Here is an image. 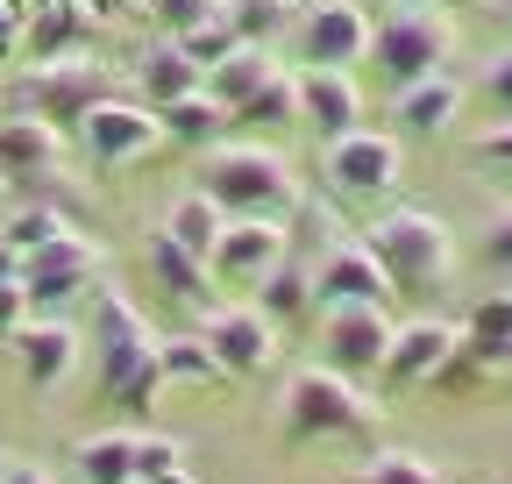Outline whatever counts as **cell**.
I'll list each match as a JSON object with an SVG mask.
<instances>
[{
  "instance_id": "obj_1",
  "label": "cell",
  "mask_w": 512,
  "mask_h": 484,
  "mask_svg": "<svg viewBox=\"0 0 512 484\" xmlns=\"http://www.w3.org/2000/svg\"><path fill=\"white\" fill-rule=\"evenodd\" d=\"M200 193L235 221V214H256V221H292L299 214V178L278 150L264 143H214L200 157Z\"/></svg>"
},
{
  "instance_id": "obj_2",
  "label": "cell",
  "mask_w": 512,
  "mask_h": 484,
  "mask_svg": "<svg viewBox=\"0 0 512 484\" xmlns=\"http://www.w3.org/2000/svg\"><path fill=\"white\" fill-rule=\"evenodd\" d=\"M370 257L384 264V278H392L399 292H441L448 271H456V235L441 228V214L427 207H384L370 228Z\"/></svg>"
},
{
  "instance_id": "obj_3",
  "label": "cell",
  "mask_w": 512,
  "mask_h": 484,
  "mask_svg": "<svg viewBox=\"0 0 512 484\" xmlns=\"http://www.w3.org/2000/svg\"><path fill=\"white\" fill-rule=\"evenodd\" d=\"M377 428V399L328 371V363H313V371H299L285 385V435L292 442H349V435H370Z\"/></svg>"
},
{
  "instance_id": "obj_4",
  "label": "cell",
  "mask_w": 512,
  "mask_h": 484,
  "mask_svg": "<svg viewBox=\"0 0 512 484\" xmlns=\"http://www.w3.org/2000/svg\"><path fill=\"white\" fill-rule=\"evenodd\" d=\"M448 57H456V22H448L441 8H406V15L370 22V65L392 79V86L434 79Z\"/></svg>"
},
{
  "instance_id": "obj_5",
  "label": "cell",
  "mask_w": 512,
  "mask_h": 484,
  "mask_svg": "<svg viewBox=\"0 0 512 484\" xmlns=\"http://www.w3.org/2000/svg\"><path fill=\"white\" fill-rule=\"evenodd\" d=\"M79 150H86V164H100V171H128V164H143V157L164 150V121H157L150 100L107 93V100L79 121Z\"/></svg>"
},
{
  "instance_id": "obj_6",
  "label": "cell",
  "mask_w": 512,
  "mask_h": 484,
  "mask_svg": "<svg viewBox=\"0 0 512 484\" xmlns=\"http://www.w3.org/2000/svg\"><path fill=\"white\" fill-rule=\"evenodd\" d=\"M107 93H114V79L93 65V57H43V65H29L22 86H15V100L29 114H43V121L57 114V129H79Z\"/></svg>"
},
{
  "instance_id": "obj_7",
  "label": "cell",
  "mask_w": 512,
  "mask_h": 484,
  "mask_svg": "<svg viewBox=\"0 0 512 484\" xmlns=\"http://www.w3.org/2000/svg\"><path fill=\"white\" fill-rule=\"evenodd\" d=\"M93 278H100V242L79 235V228H64L57 242H43V250L22 257V285H29V307L36 314L79 307V299L93 292Z\"/></svg>"
},
{
  "instance_id": "obj_8",
  "label": "cell",
  "mask_w": 512,
  "mask_h": 484,
  "mask_svg": "<svg viewBox=\"0 0 512 484\" xmlns=\"http://www.w3.org/2000/svg\"><path fill=\"white\" fill-rule=\"evenodd\" d=\"M399 171H406L399 136L349 129L335 143H320V178H328V193H342V200H384L399 186Z\"/></svg>"
},
{
  "instance_id": "obj_9",
  "label": "cell",
  "mask_w": 512,
  "mask_h": 484,
  "mask_svg": "<svg viewBox=\"0 0 512 484\" xmlns=\"http://www.w3.org/2000/svg\"><path fill=\"white\" fill-rule=\"evenodd\" d=\"M292 57L299 65H342L356 72L370 57V15L363 0H299L292 15Z\"/></svg>"
},
{
  "instance_id": "obj_10",
  "label": "cell",
  "mask_w": 512,
  "mask_h": 484,
  "mask_svg": "<svg viewBox=\"0 0 512 484\" xmlns=\"http://www.w3.org/2000/svg\"><path fill=\"white\" fill-rule=\"evenodd\" d=\"M292 257V228L285 221H256V214H235L228 228H221V242H214V257H207V271L221 278V285H264L278 264Z\"/></svg>"
},
{
  "instance_id": "obj_11",
  "label": "cell",
  "mask_w": 512,
  "mask_h": 484,
  "mask_svg": "<svg viewBox=\"0 0 512 484\" xmlns=\"http://www.w3.org/2000/svg\"><path fill=\"white\" fill-rule=\"evenodd\" d=\"M392 314L384 307H328V328H320V356L342 378H377L384 356H392Z\"/></svg>"
},
{
  "instance_id": "obj_12",
  "label": "cell",
  "mask_w": 512,
  "mask_h": 484,
  "mask_svg": "<svg viewBox=\"0 0 512 484\" xmlns=\"http://www.w3.org/2000/svg\"><path fill=\"white\" fill-rule=\"evenodd\" d=\"M8 349H15V363H22V385H29V392H57L64 378L79 371L86 335H79V321H64V314H29V321L8 335Z\"/></svg>"
},
{
  "instance_id": "obj_13",
  "label": "cell",
  "mask_w": 512,
  "mask_h": 484,
  "mask_svg": "<svg viewBox=\"0 0 512 484\" xmlns=\"http://www.w3.org/2000/svg\"><path fill=\"white\" fill-rule=\"evenodd\" d=\"M93 342H100V392H114V385H128L143 371V363L157 356V335H150V321L128 307L121 292H100L93 299Z\"/></svg>"
},
{
  "instance_id": "obj_14",
  "label": "cell",
  "mask_w": 512,
  "mask_h": 484,
  "mask_svg": "<svg viewBox=\"0 0 512 484\" xmlns=\"http://www.w3.org/2000/svg\"><path fill=\"white\" fill-rule=\"evenodd\" d=\"M384 292H392V278H384V264L370 257V242H328V250L313 257L320 314L328 307H384Z\"/></svg>"
},
{
  "instance_id": "obj_15",
  "label": "cell",
  "mask_w": 512,
  "mask_h": 484,
  "mask_svg": "<svg viewBox=\"0 0 512 484\" xmlns=\"http://www.w3.org/2000/svg\"><path fill=\"white\" fill-rule=\"evenodd\" d=\"M200 342L214 349V363L228 378H256V371H271V363H278V328L256 307H214L207 328H200Z\"/></svg>"
},
{
  "instance_id": "obj_16",
  "label": "cell",
  "mask_w": 512,
  "mask_h": 484,
  "mask_svg": "<svg viewBox=\"0 0 512 484\" xmlns=\"http://www.w3.org/2000/svg\"><path fill=\"white\" fill-rule=\"evenodd\" d=\"M292 86H299V121H306L320 143L363 129V86H356L342 65H299Z\"/></svg>"
},
{
  "instance_id": "obj_17",
  "label": "cell",
  "mask_w": 512,
  "mask_h": 484,
  "mask_svg": "<svg viewBox=\"0 0 512 484\" xmlns=\"http://www.w3.org/2000/svg\"><path fill=\"white\" fill-rule=\"evenodd\" d=\"M456 342H463V328H448V321H434V314H420V321H399V335H392V356H384V385H406V392H427L434 378H441V363L456 356Z\"/></svg>"
},
{
  "instance_id": "obj_18",
  "label": "cell",
  "mask_w": 512,
  "mask_h": 484,
  "mask_svg": "<svg viewBox=\"0 0 512 484\" xmlns=\"http://www.w3.org/2000/svg\"><path fill=\"white\" fill-rule=\"evenodd\" d=\"M64 171V136L43 114H8L0 121V178L8 186H50Z\"/></svg>"
},
{
  "instance_id": "obj_19",
  "label": "cell",
  "mask_w": 512,
  "mask_h": 484,
  "mask_svg": "<svg viewBox=\"0 0 512 484\" xmlns=\"http://www.w3.org/2000/svg\"><path fill=\"white\" fill-rule=\"evenodd\" d=\"M93 8H79V0H29V22H22V50L36 57H79V43L93 36Z\"/></svg>"
},
{
  "instance_id": "obj_20",
  "label": "cell",
  "mask_w": 512,
  "mask_h": 484,
  "mask_svg": "<svg viewBox=\"0 0 512 484\" xmlns=\"http://www.w3.org/2000/svg\"><path fill=\"white\" fill-rule=\"evenodd\" d=\"M392 114H399V136H448V129H456V114H463V86L448 72L392 86Z\"/></svg>"
},
{
  "instance_id": "obj_21",
  "label": "cell",
  "mask_w": 512,
  "mask_h": 484,
  "mask_svg": "<svg viewBox=\"0 0 512 484\" xmlns=\"http://www.w3.org/2000/svg\"><path fill=\"white\" fill-rule=\"evenodd\" d=\"M157 121H164V143H178V150H214V143H228V129H235V114L200 86V93H185V100H171V107H157Z\"/></svg>"
},
{
  "instance_id": "obj_22",
  "label": "cell",
  "mask_w": 512,
  "mask_h": 484,
  "mask_svg": "<svg viewBox=\"0 0 512 484\" xmlns=\"http://www.w3.org/2000/svg\"><path fill=\"white\" fill-rule=\"evenodd\" d=\"M271 79H278V57H271V50H256V43H235V50L221 57V65L207 72V93H214V100L235 114L249 93H264Z\"/></svg>"
},
{
  "instance_id": "obj_23",
  "label": "cell",
  "mask_w": 512,
  "mask_h": 484,
  "mask_svg": "<svg viewBox=\"0 0 512 484\" xmlns=\"http://www.w3.org/2000/svg\"><path fill=\"white\" fill-rule=\"evenodd\" d=\"M136 79H143V100H150V107H171V100H185V93H200V86H207V72L178 50V36L157 43V50H143Z\"/></svg>"
},
{
  "instance_id": "obj_24",
  "label": "cell",
  "mask_w": 512,
  "mask_h": 484,
  "mask_svg": "<svg viewBox=\"0 0 512 484\" xmlns=\"http://www.w3.org/2000/svg\"><path fill=\"white\" fill-rule=\"evenodd\" d=\"M320 307V299H313V264H278L264 285H256V314H264L271 328H292V321H306Z\"/></svg>"
},
{
  "instance_id": "obj_25",
  "label": "cell",
  "mask_w": 512,
  "mask_h": 484,
  "mask_svg": "<svg viewBox=\"0 0 512 484\" xmlns=\"http://www.w3.org/2000/svg\"><path fill=\"white\" fill-rule=\"evenodd\" d=\"M86 484H136V428H100L72 449Z\"/></svg>"
},
{
  "instance_id": "obj_26",
  "label": "cell",
  "mask_w": 512,
  "mask_h": 484,
  "mask_svg": "<svg viewBox=\"0 0 512 484\" xmlns=\"http://www.w3.org/2000/svg\"><path fill=\"white\" fill-rule=\"evenodd\" d=\"M463 342L505 378V363H512V292H484L477 299V307L463 314Z\"/></svg>"
},
{
  "instance_id": "obj_27",
  "label": "cell",
  "mask_w": 512,
  "mask_h": 484,
  "mask_svg": "<svg viewBox=\"0 0 512 484\" xmlns=\"http://www.w3.org/2000/svg\"><path fill=\"white\" fill-rule=\"evenodd\" d=\"M299 15V0H221V22L235 43H256V50H271Z\"/></svg>"
},
{
  "instance_id": "obj_28",
  "label": "cell",
  "mask_w": 512,
  "mask_h": 484,
  "mask_svg": "<svg viewBox=\"0 0 512 484\" xmlns=\"http://www.w3.org/2000/svg\"><path fill=\"white\" fill-rule=\"evenodd\" d=\"M221 228H228V214L207 200V193H185L171 214H164V235L178 242V250H192V257H214V242H221Z\"/></svg>"
},
{
  "instance_id": "obj_29",
  "label": "cell",
  "mask_w": 512,
  "mask_h": 484,
  "mask_svg": "<svg viewBox=\"0 0 512 484\" xmlns=\"http://www.w3.org/2000/svg\"><path fill=\"white\" fill-rule=\"evenodd\" d=\"M150 271H157V285H164V292H178V299H207V285H214L207 257H192V250H178V242H171L164 228L150 235Z\"/></svg>"
},
{
  "instance_id": "obj_30",
  "label": "cell",
  "mask_w": 512,
  "mask_h": 484,
  "mask_svg": "<svg viewBox=\"0 0 512 484\" xmlns=\"http://www.w3.org/2000/svg\"><path fill=\"white\" fill-rule=\"evenodd\" d=\"M157 363H164V385H221L228 371L214 363V349L200 335H178V342H157Z\"/></svg>"
},
{
  "instance_id": "obj_31",
  "label": "cell",
  "mask_w": 512,
  "mask_h": 484,
  "mask_svg": "<svg viewBox=\"0 0 512 484\" xmlns=\"http://www.w3.org/2000/svg\"><path fill=\"white\" fill-rule=\"evenodd\" d=\"M285 121H299V86H292V72H278L264 93H249V100L235 107V129H285Z\"/></svg>"
},
{
  "instance_id": "obj_32",
  "label": "cell",
  "mask_w": 512,
  "mask_h": 484,
  "mask_svg": "<svg viewBox=\"0 0 512 484\" xmlns=\"http://www.w3.org/2000/svg\"><path fill=\"white\" fill-rule=\"evenodd\" d=\"M356 484H448V477H441L420 449H377V456H363Z\"/></svg>"
},
{
  "instance_id": "obj_33",
  "label": "cell",
  "mask_w": 512,
  "mask_h": 484,
  "mask_svg": "<svg viewBox=\"0 0 512 484\" xmlns=\"http://www.w3.org/2000/svg\"><path fill=\"white\" fill-rule=\"evenodd\" d=\"M64 228H72V221H64L57 207H22L8 228H0V242H8L15 257H29V250H43V242H57Z\"/></svg>"
},
{
  "instance_id": "obj_34",
  "label": "cell",
  "mask_w": 512,
  "mask_h": 484,
  "mask_svg": "<svg viewBox=\"0 0 512 484\" xmlns=\"http://www.w3.org/2000/svg\"><path fill=\"white\" fill-rule=\"evenodd\" d=\"M178 50H185V57H192L200 72H214L221 57L235 50V36H228V22H221V15H207V22H192V29L178 36Z\"/></svg>"
},
{
  "instance_id": "obj_35",
  "label": "cell",
  "mask_w": 512,
  "mask_h": 484,
  "mask_svg": "<svg viewBox=\"0 0 512 484\" xmlns=\"http://www.w3.org/2000/svg\"><path fill=\"white\" fill-rule=\"evenodd\" d=\"M107 399H121V413H128V420H150V413H157V399H164V363L150 356L143 371L128 378V385H114Z\"/></svg>"
},
{
  "instance_id": "obj_36",
  "label": "cell",
  "mask_w": 512,
  "mask_h": 484,
  "mask_svg": "<svg viewBox=\"0 0 512 484\" xmlns=\"http://www.w3.org/2000/svg\"><path fill=\"white\" fill-rule=\"evenodd\" d=\"M164 470H185V442L178 435H136V484L164 477Z\"/></svg>"
},
{
  "instance_id": "obj_37",
  "label": "cell",
  "mask_w": 512,
  "mask_h": 484,
  "mask_svg": "<svg viewBox=\"0 0 512 484\" xmlns=\"http://www.w3.org/2000/svg\"><path fill=\"white\" fill-rule=\"evenodd\" d=\"M477 250H484V264H491V271H505V278H512V207H491V214H484Z\"/></svg>"
},
{
  "instance_id": "obj_38",
  "label": "cell",
  "mask_w": 512,
  "mask_h": 484,
  "mask_svg": "<svg viewBox=\"0 0 512 484\" xmlns=\"http://www.w3.org/2000/svg\"><path fill=\"white\" fill-rule=\"evenodd\" d=\"M477 93L491 100V114H498V121L512 114V43H505L498 57H484V79H477Z\"/></svg>"
},
{
  "instance_id": "obj_39",
  "label": "cell",
  "mask_w": 512,
  "mask_h": 484,
  "mask_svg": "<svg viewBox=\"0 0 512 484\" xmlns=\"http://www.w3.org/2000/svg\"><path fill=\"white\" fill-rule=\"evenodd\" d=\"M29 314H36V307H29V285H22V278H0V342H8Z\"/></svg>"
},
{
  "instance_id": "obj_40",
  "label": "cell",
  "mask_w": 512,
  "mask_h": 484,
  "mask_svg": "<svg viewBox=\"0 0 512 484\" xmlns=\"http://www.w3.org/2000/svg\"><path fill=\"white\" fill-rule=\"evenodd\" d=\"M150 8L171 22V36H185L192 22H207V15H221V0H150Z\"/></svg>"
},
{
  "instance_id": "obj_41",
  "label": "cell",
  "mask_w": 512,
  "mask_h": 484,
  "mask_svg": "<svg viewBox=\"0 0 512 484\" xmlns=\"http://www.w3.org/2000/svg\"><path fill=\"white\" fill-rule=\"evenodd\" d=\"M477 157H484L491 171H512V114H505V121H491V129L477 136Z\"/></svg>"
},
{
  "instance_id": "obj_42",
  "label": "cell",
  "mask_w": 512,
  "mask_h": 484,
  "mask_svg": "<svg viewBox=\"0 0 512 484\" xmlns=\"http://www.w3.org/2000/svg\"><path fill=\"white\" fill-rule=\"evenodd\" d=\"M22 22H29V0H0V57L22 50Z\"/></svg>"
},
{
  "instance_id": "obj_43",
  "label": "cell",
  "mask_w": 512,
  "mask_h": 484,
  "mask_svg": "<svg viewBox=\"0 0 512 484\" xmlns=\"http://www.w3.org/2000/svg\"><path fill=\"white\" fill-rule=\"evenodd\" d=\"M0 484H57V477L36 470V463H0Z\"/></svg>"
},
{
  "instance_id": "obj_44",
  "label": "cell",
  "mask_w": 512,
  "mask_h": 484,
  "mask_svg": "<svg viewBox=\"0 0 512 484\" xmlns=\"http://www.w3.org/2000/svg\"><path fill=\"white\" fill-rule=\"evenodd\" d=\"M0 278H22V257L8 250V242H0Z\"/></svg>"
},
{
  "instance_id": "obj_45",
  "label": "cell",
  "mask_w": 512,
  "mask_h": 484,
  "mask_svg": "<svg viewBox=\"0 0 512 484\" xmlns=\"http://www.w3.org/2000/svg\"><path fill=\"white\" fill-rule=\"evenodd\" d=\"M406 8H441V0H392V15H406Z\"/></svg>"
},
{
  "instance_id": "obj_46",
  "label": "cell",
  "mask_w": 512,
  "mask_h": 484,
  "mask_svg": "<svg viewBox=\"0 0 512 484\" xmlns=\"http://www.w3.org/2000/svg\"><path fill=\"white\" fill-rule=\"evenodd\" d=\"M491 8H498V15H505V22H512V0H491Z\"/></svg>"
},
{
  "instance_id": "obj_47",
  "label": "cell",
  "mask_w": 512,
  "mask_h": 484,
  "mask_svg": "<svg viewBox=\"0 0 512 484\" xmlns=\"http://www.w3.org/2000/svg\"><path fill=\"white\" fill-rule=\"evenodd\" d=\"M0 200H8V178H0Z\"/></svg>"
},
{
  "instance_id": "obj_48",
  "label": "cell",
  "mask_w": 512,
  "mask_h": 484,
  "mask_svg": "<svg viewBox=\"0 0 512 484\" xmlns=\"http://www.w3.org/2000/svg\"><path fill=\"white\" fill-rule=\"evenodd\" d=\"M505 378H512V363H505Z\"/></svg>"
}]
</instances>
